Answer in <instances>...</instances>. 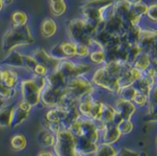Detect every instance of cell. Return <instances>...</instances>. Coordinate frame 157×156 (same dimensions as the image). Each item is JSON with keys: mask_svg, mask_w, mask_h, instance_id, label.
Returning <instances> with one entry per match:
<instances>
[{"mask_svg": "<svg viewBox=\"0 0 157 156\" xmlns=\"http://www.w3.org/2000/svg\"><path fill=\"white\" fill-rule=\"evenodd\" d=\"M136 94H137V90L135 89V87L133 86H126V87L121 88L120 90V92L118 93V96L121 99L132 101Z\"/></svg>", "mask_w": 157, "mask_h": 156, "instance_id": "26", "label": "cell"}, {"mask_svg": "<svg viewBox=\"0 0 157 156\" xmlns=\"http://www.w3.org/2000/svg\"><path fill=\"white\" fill-rule=\"evenodd\" d=\"M34 42L30 28L27 25L10 28L2 38V49L8 53L18 47L29 46Z\"/></svg>", "mask_w": 157, "mask_h": 156, "instance_id": "1", "label": "cell"}, {"mask_svg": "<svg viewBox=\"0 0 157 156\" xmlns=\"http://www.w3.org/2000/svg\"><path fill=\"white\" fill-rule=\"evenodd\" d=\"M95 86L92 84L91 80H88L85 75L67 79L65 89L66 94L75 99L77 103L78 101L86 95L94 94Z\"/></svg>", "mask_w": 157, "mask_h": 156, "instance_id": "5", "label": "cell"}, {"mask_svg": "<svg viewBox=\"0 0 157 156\" xmlns=\"http://www.w3.org/2000/svg\"><path fill=\"white\" fill-rule=\"evenodd\" d=\"M116 156H140V154H139V153H137L135 151H132V150H130L127 148H123L120 152L117 153Z\"/></svg>", "mask_w": 157, "mask_h": 156, "instance_id": "33", "label": "cell"}, {"mask_svg": "<svg viewBox=\"0 0 157 156\" xmlns=\"http://www.w3.org/2000/svg\"><path fill=\"white\" fill-rule=\"evenodd\" d=\"M146 16L148 18L154 22L156 21V4H153L151 6H148L147 11H146Z\"/></svg>", "mask_w": 157, "mask_h": 156, "instance_id": "32", "label": "cell"}, {"mask_svg": "<svg viewBox=\"0 0 157 156\" xmlns=\"http://www.w3.org/2000/svg\"><path fill=\"white\" fill-rule=\"evenodd\" d=\"M57 29H58V27H57L56 21L51 17H47L41 23L40 32L44 38L49 39V38H52V36H54L56 34Z\"/></svg>", "mask_w": 157, "mask_h": 156, "instance_id": "16", "label": "cell"}, {"mask_svg": "<svg viewBox=\"0 0 157 156\" xmlns=\"http://www.w3.org/2000/svg\"><path fill=\"white\" fill-rule=\"evenodd\" d=\"M114 108L116 111L121 116V118L125 120H131L132 116L136 112V106L132 101L124 100L119 97L116 101Z\"/></svg>", "mask_w": 157, "mask_h": 156, "instance_id": "13", "label": "cell"}, {"mask_svg": "<svg viewBox=\"0 0 157 156\" xmlns=\"http://www.w3.org/2000/svg\"><path fill=\"white\" fill-rule=\"evenodd\" d=\"M53 149L56 156H76L78 154L75 149V137L68 130H63L55 135Z\"/></svg>", "mask_w": 157, "mask_h": 156, "instance_id": "6", "label": "cell"}, {"mask_svg": "<svg viewBox=\"0 0 157 156\" xmlns=\"http://www.w3.org/2000/svg\"><path fill=\"white\" fill-rule=\"evenodd\" d=\"M132 102L134 103L135 106L144 107V106H146V105L149 104V96L137 92V94L135 95Z\"/></svg>", "mask_w": 157, "mask_h": 156, "instance_id": "29", "label": "cell"}, {"mask_svg": "<svg viewBox=\"0 0 157 156\" xmlns=\"http://www.w3.org/2000/svg\"><path fill=\"white\" fill-rule=\"evenodd\" d=\"M0 82L9 88H17L20 82L17 71L7 66L0 67Z\"/></svg>", "mask_w": 157, "mask_h": 156, "instance_id": "12", "label": "cell"}, {"mask_svg": "<svg viewBox=\"0 0 157 156\" xmlns=\"http://www.w3.org/2000/svg\"><path fill=\"white\" fill-rule=\"evenodd\" d=\"M14 106H6L0 108V127H10Z\"/></svg>", "mask_w": 157, "mask_h": 156, "instance_id": "19", "label": "cell"}, {"mask_svg": "<svg viewBox=\"0 0 157 156\" xmlns=\"http://www.w3.org/2000/svg\"><path fill=\"white\" fill-rule=\"evenodd\" d=\"M98 146V143H95L83 136L75 137V149L81 155L95 154Z\"/></svg>", "mask_w": 157, "mask_h": 156, "instance_id": "14", "label": "cell"}, {"mask_svg": "<svg viewBox=\"0 0 157 156\" xmlns=\"http://www.w3.org/2000/svg\"><path fill=\"white\" fill-rule=\"evenodd\" d=\"M13 1H14V0H2V2L4 3L5 6H6V5H10V4H12Z\"/></svg>", "mask_w": 157, "mask_h": 156, "instance_id": "36", "label": "cell"}, {"mask_svg": "<svg viewBox=\"0 0 157 156\" xmlns=\"http://www.w3.org/2000/svg\"><path fill=\"white\" fill-rule=\"evenodd\" d=\"M118 129L121 135H128L133 131V124L131 120H123L119 125Z\"/></svg>", "mask_w": 157, "mask_h": 156, "instance_id": "28", "label": "cell"}, {"mask_svg": "<svg viewBox=\"0 0 157 156\" xmlns=\"http://www.w3.org/2000/svg\"><path fill=\"white\" fill-rule=\"evenodd\" d=\"M117 153V150L112 146V144L102 143L98 146L95 156H116Z\"/></svg>", "mask_w": 157, "mask_h": 156, "instance_id": "25", "label": "cell"}, {"mask_svg": "<svg viewBox=\"0 0 157 156\" xmlns=\"http://www.w3.org/2000/svg\"><path fill=\"white\" fill-rule=\"evenodd\" d=\"M91 48L86 44H76V57L85 58L89 56L91 52Z\"/></svg>", "mask_w": 157, "mask_h": 156, "instance_id": "30", "label": "cell"}, {"mask_svg": "<svg viewBox=\"0 0 157 156\" xmlns=\"http://www.w3.org/2000/svg\"><path fill=\"white\" fill-rule=\"evenodd\" d=\"M76 156H83V155H81V154H79V153H78V154H76Z\"/></svg>", "mask_w": 157, "mask_h": 156, "instance_id": "39", "label": "cell"}, {"mask_svg": "<svg viewBox=\"0 0 157 156\" xmlns=\"http://www.w3.org/2000/svg\"><path fill=\"white\" fill-rule=\"evenodd\" d=\"M128 1H129L132 5H137V4L143 2V0H128Z\"/></svg>", "mask_w": 157, "mask_h": 156, "instance_id": "35", "label": "cell"}, {"mask_svg": "<svg viewBox=\"0 0 157 156\" xmlns=\"http://www.w3.org/2000/svg\"><path fill=\"white\" fill-rule=\"evenodd\" d=\"M4 6H5V5H4V3L2 2V0H0V11L4 8Z\"/></svg>", "mask_w": 157, "mask_h": 156, "instance_id": "37", "label": "cell"}, {"mask_svg": "<svg viewBox=\"0 0 157 156\" xmlns=\"http://www.w3.org/2000/svg\"><path fill=\"white\" fill-rule=\"evenodd\" d=\"M31 78L21 80L19 82V88L22 100L29 103L31 107L37 106L40 103V95L47 84L46 76L34 75Z\"/></svg>", "mask_w": 157, "mask_h": 156, "instance_id": "4", "label": "cell"}, {"mask_svg": "<svg viewBox=\"0 0 157 156\" xmlns=\"http://www.w3.org/2000/svg\"><path fill=\"white\" fill-rule=\"evenodd\" d=\"M31 108H32V107L29 103H27L24 100H21L17 105V107L14 108L10 127L17 128V127L20 126L28 119Z\"/></svg>", "mask_w": 157, "mask_h": 156, "instance_id": "10", "label": "cell"}, {"mask_svg": "<svg viewBox=\"0 0 157 156\" xmlns=\"http://www.w3.org/2000/svg\"><path fill=\"white\" fill-rule=\"evenodd\" d=\"M153 61H154V60L152 59L151 55H150L148 52L142 51V52L139 54V56L135 59V61H134V63H132V65L144 73V72L146 71L149 67H151V65H152V63H153ZM154 62H155V61H154Z\"/></svg>", "mask_w": 157, "mask_h": 156, "instance_id": "17", "label": "cell"}, {"mask_svg": "<svg viewBox=\"0 0 157 156\" xmlns=\"http://www.w3.org/2000/svg\"><path fill=\"white\" fill-rule=\"evenodd\" d=\"M50 3H54V2H60V1H64V0H49Z\"/></svg>", "mask_w": 157, "mask_h": 156, "instance_id": "38", "label": "cell"}, {"mask_svg": "<svg viewBox=\"0 0 157 156\" xmlns=\"http://www.w3.org/2000/svg\"><path fill=\"white\" fill-rule=\"evenodd\" d=\"M31 55L37 60V62L39 63H41L44 66H46L48 68L49 72L55 71L57 69V67H58L60 60L54 58L50 53L46 52V51L43 50V49H36V50H34L31 52Z\"/></svg>", "mask_w": 157, "mask_h": 156, "instance_id": "11", "label": "cell"}, {"mask_svg": "<svg viewBox=\"0 0 157 156\" xmlns=\"http://www.w3.org/2000/svg\"><path fill=\"white\" fill-rule=\"evenodd\" d=\"M10 146L14 151H22L27 147V139L22 134H16L10 140Z\"/></svg>", "mask_w": 157, "mask_h": 156, "instance_id": "22", "label": "cell"}, {"mask_svg": "<svg viewBox=\"0 0 157 156\" xmlns=\"http://www.w3.org/2000/svg\"><path fill=\"white\" fill-rule=\"evenodd\" d=\"M28 19V15L21 10H17L11 15V22L14 27H21L27 25Z\"/></svg>", "mask_w": 157, "mask_h": 156, "instance_id": "23", "label": "cell"}, {"mask_svg": "<svg viewBox=\"0 0 157 156\" xmlns=\"http://www.w3.org/2000/svg\"><path fill=\"white\" fill-rule=\"evenodd\" d=\"M89 58L91 63L95 64H104L106 63V55L103 49H93L89 54Z\"/></svg>", "mask_w": 157, "mask_h": 156, "instance_id": "24", "label": "cell"}, {"mask_svg": "<svg viewBox=\"0 0 157 156\" xmlns=\"http://www.w3.org/2000/svg\"><path fill=\"white\" fill-rule=\"evenodd\" d=\"M132 6V5L128 0H115L112 4L113 14L123 19L131 9Z\"/></svg>", "mask_w": 157, "mask_h": 156, "instance_id": "18", "label": "cell"}, {"mask_svg": "<svg viewBox=\"0 0 157 156\" xmlns=\"http://www.w3.org/2000/svg\"><path fill=\"white\" fill-rule=\"evenodd\" d=\"M38 156H54V154L51 152H48V151H45V152H41L39 154Z\"/></svg>", "mask_w": 157, "mask_h": 156, "instance_id": "34", "label": "cell"}, {"mask_svg": "<svg viewBox=\"0 0 157 156\" xmlns=\"http://www.w3.org/2000/svg\"><path fill=\"white\" fill-rule=\"evenodd\" d=\"M116 113H117V111H116L114 106L108 104V103H103L101 115H100V120L103 121L105 124L110 123V122H112Z\"/></svg>", "mask_w": 157, "mask_h": 156, "instance_id": "20", "label": "cell"}, {"mask_svg": "<svg viewBox=\"0 0 157 156\" xmlns=\"http://www.w3.org/2000/svg\"><path fill=\"white\" fill-rule=\"evenodd\" d=\"M49 74V70L46 66H44L41 63H37V65L34 67L32 71V74L38 75V76H46Z\"/></svg>", "mask_w": 157, "mask_h": 156, "instance_id": "31", "label": "cell"}, {"mask_svg": "<svg viewBox=\"0 0 157 156\" xmlns=\"http://www.w3.org/2000/svg\"><path fill=\"white\" fill-rule=\"evenodd\" d=\"M68 35L72 41L76 44H86L92 50L94 36L97 29L88 24L84 18H75L68 23Z\"/></svg>", "mask_w": 157, "mask_h": 156, "instance_id": "2", "label": "cell"}, {"mask_svg": "<svg viewBox=\"0 0 157 156\" xmlns=\"http://www.w3.org/2000/svg\"><path fill=\"white\" fill-rule=\"evenodd\" d=\"M100 133H102L103 143H107V144H113L117 143L121 136L118 129V126L115 125L113 122L107 123L104 130Z\"/></svg>", "mask_w": 157, "mask_h": 156, "instance_id": "15", "label": "cell"}, {"mask_svg": "<svg viewBox=\"0 0 157 156\" xmlns=\"http://www.w3.org/2000/svg\"><path fill=\"white\" fill-rule=\"evenodd\" d=\"M90 68V65L87 63H75L70 59H63L60 60L56 70L59 71L63 76H65L66 79H69L78 76H84L89 72Z\"/></svg>", "mask_w": 157, "mask_h": 156, "instance_id": "7", "label": "cell"}, {"mask_svg": "<svg viewBox=\"0 0 157 156\" xmlns=\"http://www.w3.org/2000/svg\"><path fill=\"white\" fill-rule=\"evenodd\" d=\"M50 9H51V12L53 16L60 17L65 13V11L67 9V6H66L65 1L50 3Z\"/></svg>", "mask_w": 157, "mask_h": 156, "instance_id": "27", "label": "cell"}, {"mask_svg": "<svg viewBox=\"0 0 157 156\" xmlns=\"http://www.w3.org/2000/svg\"><path fill=\"white\" fill-rule=\"evenodd\" d=\"M39 143L43 147H53L55 143V135L48 130H44L39 134Z\"/></svg>", "mask_w": 157, "mask_h": 156, "instance_id": "21", "label": "cell"}, {"mask_svg": "<svg viewBox=\"0 0 157 156\" xmlns=\"http://www.w3.org/2000/svg\"><path fill=\"white\" fill-rule=\"evenodd\" d=\"M113 2L114 0H86L81 6L83 18L98 29L105 19L106 10Z\"/></svg>", "mask_w": 157, "mask_h": 156, "instance_id": "3", "label": "cell"}, {"mask_svg": "<svg viewBox=\"0 0 157 156\" xmlns=\"http://www.w3.org/2000/svg\"><path fill=\"white\" fill-rule=\"evenodd\" d=\"M66 95L65 88H53L45 86L40 95V102L48 108H55L61 105Z\"/></svg>", "mask_w": 157, "mask_h": 156, "instance_id": "8", "label": "cell"}, {"mask_svg": "<svg viewBox=\"0 0 157 156\" xmlns=\"http://www.w3.org/2000/svg\"><path fill=\"white\" fill-rule=\"evenodd\" d=\"M99 134L95 122L93 120H90L88 119L83 118L82 116L79 118V136H83L89 141L98 143L99 140Z\"/></svg>", "mask_w": 157, "mask_h": 156, "instance_id": "9", "label": "cell"}]
</instances>
